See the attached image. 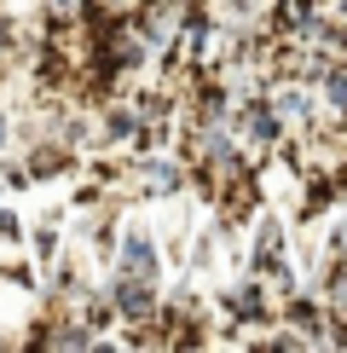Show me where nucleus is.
<instances>
[{
  "label": "nucleus",
  "mask_w": 347,
  "mask_h": 353,
  "mask_svg": "<svg viewBox=\"0 0 347 353\" xmlns=\"http://www.w3.org/2000/svg\"><path fill=\"white\" fill-rule=\"evenodd\" d=\"M127 267H134V272H145V278H151V249H145L139 238H134V243H127Z\"/></svg>",
  "instance_id": "f257e3e1"
},
{
  "label": "nucleus",
  "mask_w": 347,
  "mask_h": 353,
  "mask_svg": "<svg viewBox=\"0 0 347 353\" xmlns=\"http://www.w3.org/2000/svg\"><path fill=\"white\" fill-rule=\"evenodd\" d=\"M0 41H6V23H0Z\"/></svg>",
  "instance_id": "f03ea898"
}]
</instances>
